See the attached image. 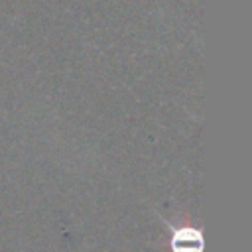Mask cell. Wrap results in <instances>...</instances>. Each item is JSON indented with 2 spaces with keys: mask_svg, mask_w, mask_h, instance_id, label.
<instances>
[{
  "mask_svg": "<svg viewBox=\"0 0 252 252\" xmlns=\"http://www.w3.org/2000/svg\"><path fill=\"white\" fill-rule=\"evenodd\" d=\"M169 226V246L171 252H201L203 250V236L199 228L191 224H181V226Z\"/></svg>",
  "mask_w": 252,
  "mask_h": 252,
  "instance_id": "obj_1",
  "label": "cell"
}]
</instances>
